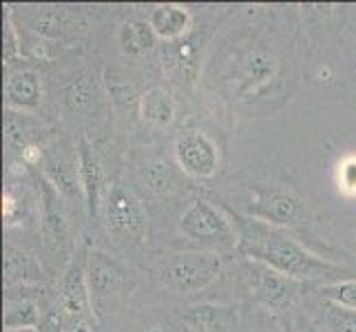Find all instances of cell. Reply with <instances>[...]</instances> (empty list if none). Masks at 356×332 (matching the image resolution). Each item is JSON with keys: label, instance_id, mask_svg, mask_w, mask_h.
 <instances>
[{"label": "cell", "instance_id": "obj_17", "mask_svg": "<svg viewBox=\"0 0 356 332\" xmlns=\"http://www.w3.org/2000/svg\"><path fill=\"white\" fill-rule=\"evenodd\" d=\"M138 175L146 189L155 195H162V198H168V195L177 193L181 187L177 171L170 166L166 159H157V157L146 159V162L140 164Z\"/></svg>", "mask_w": 356, "mask_h": 332}, {"label": "cell", "instance_id": "obj_5", "mask_svg": "<svg viewBox=\"0 0 356 332\" xmlns=\"http://www.w3.org/2000/svg\"><path fill=\"white\" fill-rule=\"evenodd\" d=\"M241 275H243L245 292H248L257 303H261L264 308L275 310V313L288 310L305 290L303 281L290 279L286 275L277 273V270L268 268L259 262H252V260H243Z\"/></svg>", "mask_w": 356, "mask_h": 332}, {"label": "cell", "instance_id": "obj_2", "mask_svg": "<svg viewBox=\"0 0 356 332\" xmlns=\"http://www.w3.org/2000/svg\"><path fill=\"white\" fill-rule=\"evenodd\" d=\"M102 215L108 237L115 242V246L124 253L142 248L149 232V219H146L144 204L129 187L115 182L104 191Z\"/></svg>", "mask_w": 356, "mask_h": 332}, {"label": "cell", "instance_id": "obj_13", "mask_svg": "<svg viewBox=\"0 0 356 332\" xmlns=\"http://www.w3.org/2000/svg\"><path fill=\"white\" fill-rule=\"evenodd\" d=\"M235 322L237 313L230 306L195 303L179 315L177 326L179 332H230Z\"/></svg>", "mask_w": 356, "mask_h": 332}, {"label": "cell", "instance_id": "obj_12", "mask_svg": "<svg viewBox=\"0 0 356 332\" xmlns=\"http://www.w3.org/2000/svg\"><path fill=\"white\" fill-rule=\"evenodd\" d=\"M279 73V60L264 49L248 54L235 76V93L237 95H257L261 93Z\"/></svg>", "mask_w": 356, "mask_h": 332}, {"label": "cell", "instance_id": "obj_32", "mask_svg": "<svg viewBox=\"0 0 356 332\" xmlns=\"http://www.w3.org/2000/svg\"><path fill=\"white\" fill-rule=\"evenodd\" d=\"M314 332H318V330H314Z\"/></svg>", "mask_w": 356, "mask_h": 332}, {"label": "cell", "instance_id": "obj_14", "mask_svg": "<svg viewBox=\"0 0 356 332\" xmlns=\"http://www.w3.org/2000/svg\"><path fill=\"white\" fill-rule=\"evenodd\" d=\"M42 100V84L40 76L33 69L11 71L5 82V104L9 111L18 113H31L40 106Z\"/></svg>", "mask_w": 356, "mask_h": 332}, {"label": "cell", "instance_id": "obj_8", "mask_svg": "<svg viewBox=\"0 0 356 332\" xmlns=\"http://www.w3.org/2000/svg\"><path fill=\"white\" fill-rule=\"evenodd\" d=\"M175 162L184 175L193 180H211L219 171V149L206 133L188 131L175 142Z\"/></svg>", "mask_w": 356, "mask_h": 332}, {"label": "cell", "instance_id": "obj_24", "mask_svg": "<svg viewBox=\"0 0 356 332\" xmlns=\"http://www.w3.org/2000/svg\"><path fill=\"white\" fill-rule=\"evenodd\" d=\"M22 56V45L18 38L16 24L11 20V9L7 7L5 11V22H3V63L11 65Z\"/></svg>", "mask_w": 356, "mask_h": 332}, {"label": "cell", "instance_id": "obj_10", "mask_svg": "<svg viewBox=\"0 0 356 332\" xmlns=\"http://www.w3.org/2000/svg\"><path fill=\"white\" fill-rule=\"evenodd\" d=\"M78 173H80V187H82V200L87 206L89 217H97L102 211V198H104V173H102V159L100 153L93 146L87 135H80L78 140Z\"/></svg>", "mask_w": 356, "mask_h": 332}, {"label": "cell", "instance_id": "obj_15", "mask_svg": "<svg viewBox=\"0 0 356 332\" xmlns=\"http://www.w3.org/2000/svg\"><path fill=\"white\" fill-rule=\"evenodd\" d=\"M191 11L181 5L175 3H164V5H155L149 14V24L155 31L157 38H162L166 42L179 40L184 33L191 29Z\"/></svg>", "mask_w": 356, "mask_h": 332}, {"label": "cell", "instance_id": "obj_9", "mask_svg": "<svg viewBox=\"0 0 356 332\" xmlns=\"http://www.w3.org/2000/svg\"><path fill=\"white\" fill-rule=\"evenodd\" d=\"M87 281L93 310H100L127 286V266L104 251L91 248L87 260Z\"/></svg>", "mask_w": 356, "mask_h": 332}, {"label": "cell", "instance_id": "obj_1", "mask_svg": "<svg viewBox=\"0 0 356 332\" xmlns=\"http://www.w3.org/2000/svg\"><path fill=\"white\" fill-rule=\"evenodd\" d=\"M237 253L297 281L350 279L348 270L310 253L284 228L270 226L248 215H237Z\"/></svg>", "mask_w": 356, "mask_h": 332}, {"label": "cell", "instance_id": "obj_19", "mask_svg": "<svg viewBox=\"0 0 356 332\" xmlns=\"http://www.w3.org/2000/svg\"><path fill=\"white\" fill-rule=\"evenodd\" d=\"M44 180L65 198H82L78 157H51L44 164Z\"/></svg>", "mask_w": 356, "mask_h": 332}, {"label": "cell", "instance_id": "obj_26", "mask_svg": "<svg viewBox=\"0 0 356 332\" xmlns=\"http://www.w3.org/2000/svg\"><path fill=\"white\" fill-rule=\"evenodd\" d=\"M104 82H106L108 93H111V97H113L115 102H120V104H129L131 102L133 87L124 78L115 76V73H104Z\"/></svg>", "mask_w": 356, "mask_h": 332}, {"label": "cell", "instance_id": "obj_25", "mask_svg": "<svg viewBox=\"0 0 356 332\" xmlns=\"http://www.w3.org/2000/svg\"><path fill=\"white\" fill-rule=\"evenodd\" d=\"M91 100V87L87 80H73L67 91H65V102L71 106V109H80L84 104H89Z\"/></svg>", "mask_w": 356, "mask_h": 332}, {"label": "cell", "instance_id": "obj_28", "mask_svg": "<svg viewBox=\"0 0 356 332\" xmlns=\"http://www.w3.org/2000/svg\"><path fill=\"white\" fill-rule=\"evenodd\" d=\"M341 184L346 191L356 193V157H350L341 166Z\"/></svg>", "mask_w": 356, "mask_h": 332}, {"label": "cell", "instance_id": "obj_11", "mask_svg": "<svg viewBox=\"0 0 356 332\" xmlns=\"http://www.w3.org/2000/svg\"><path fill=\"white\" fill-rule=\"evenodd\" d=\"M40 202H42V232L47 246L56 255H63L71 248L69 219L65 213L60 193L44 177L40 180Z\"/></svg>", "mask_w": 356, "mask_h": 332}, {"label": "cell", "instance_id": "obj_29", "mask_svg": "<svg viewBox=\"0 0 356 332\" xmlns=\"http://www.w3.org/2000/svg\"><path fill=\"white\" fill-rule=\"evenodd\" d=\"M22 159L27 164H33L35 159H40V151H38V146H31V144H27V146H22Z\"/></svg>", "mask_w": 356, "mask_h": 332}, {"label": "cell", "instance_id": "obj_20", "mask_svg": "<svg viewBox=\"0 0 356 332\" xmlns=\"http://www.w3.org/2000/svg\"><path fill=\"white\" fill-rule=\"evenodd\" d=\"M5 330H38L40 328V308L31 299H5L3 313Z\"/></svg>", "mask_w": 356, "mask_h": 332}, {"label": "cell", "instance_id": "obj_21", "mask_svg": "<svg viewBox=\"0 0 356 332\" xmlns=\"http://www.w3.org/2000/svg\"><path fill=\"white\" fill-rule=\"evenodd\" d=\"M155 31L151 29L149 22L144 20H131L124 22L118 31V42L122 47V52L127 56H140L146 54L155 45Z\"/></svg>", "mask_w": 356, "mask_h": 332}, {"label": "cell", "instance_id": "obj_30", "mask_svg": "<svg viewBox=\"0 0 356 332\" xmlns=\"http://www.w3.org/2000/svg\"><path fill=\"white\" fill-rule=\"evenodd\" d=\"M73 332H93L89 326H84V324H80V326H76V330H73Z\"/></svg>", "mask_w": 356, "mask_h": 332}, {"label": "cell", "instance_id": "obj_23", "mask_svg": "<svg viewBox=\"0 0 356 332\" xmlns=\"http://www.w3.org/2000/svg\"><path fill=\"white\" fill-rule=\"evenodd\" d=\"M321 330L323 332H356V313L327 301L321 308Z\"/></svg>", "mask_w": 356, "mask_h": 332}, {"label": "cell", "instance_id": "obj_22", "mask_svg": "<svg viewBox=\"0 0 356 332\" xmlns=\"http://www.w3.org/2000/svg\"><path fill=\"white\" fill-rule=\"evenodd\" d=\"M325 301L341 306L346 310H354L356 313V279H341V281H332V284H323L316 290Z\"/></svg>", "mask_w": 356, "mask_h": 332}, {"label": "cell", "instance_id": "obj_31", "mask_svg": "<svg viewBox=\"0 0 356 332\" xmlns=\"http://www.w3.org/2000/svg\"><path fill=\"white\" fill-rule=\"evenodd\" d=\"M5 332H35V330H5Z\"/></svg>", "mask_w": 356, "mask_h": 332}, {"label": "cell", "instance_id": "obj_3", "mask_svg": "<svg viewBox=\"0 0 356 332\" xmlns=\"http://www.w3.org/2000/svg\"><path fill=\"white\" fill-rule=\"evenodd\" d=\"M219 253H173L153 266V279L166 290L179 294L200 292L208 288L222 273Z\"/></svg>", "mask_w": 356, "mask_h": 332}, {"label": "cell", "instance_id": "obj_7", "mask_svg": "<svg viewBox=\"0 0 356 332\" xmlns=\"http://www.w3.org/2000/svg\"><path fill=\"white\" fill-rule=\"evenodd\" d=\"M89 246L80 244L63 270L60 277V303L67 315L71 317H91L93 303L89 294V281H87V260H89Z\"/></svg>", "mask_w": 356, "mask_h": 332}, {"label": "cell", "instance_id": "obj_4", "mask_svg": "<svg viewBox=\"0 0 356 332\" xmlns=\"http://www.w3.org/2000/svg\"><path fill=\"white\" fill-rule=\"evenodd\" d=\"M245 215L277 228H294L305 224L308 208H305L301 195L292 187L279 182H266L250 187V200L245 204Z\"/></svg>", "mask_w": 356, "mask_h": 332}, {"label": "cell", "instance_id": "obj_18", "mask_svg": "<svg viewBox=\"0 0 356 332\" xmlns=\"http://www.w3.org/2000/svg\"><path fill=\"white\" fill-rule=\"evenodd\" d=\"M44 273L35 257L24 253L16 246H5V284H35L42 281Z\"/></svg>", "mask_w": 356, "mask_h": 332}, {"label": "cell", "instance_id": "obj_6", "mask_svg": "<svg viewBox=\"0 0 356 332\" xmlns=\"http://www.w3.org/2000/svg\"><path fill=\"white\" fill-rule=\"evenodd\" d=\"M179 235L211 248H237V230L219 208L206 200H195L179 217Z\"/></svg>", "mask_w": 356, "mask_h": 332}, {"label": "cell", "instance_id": "obj_27", "mask_svg": "<svg viewBox=\"0 0 356 332\" xmlns=\"http://www.w3.org/2000/svg\"><path fill=\"white\" fill-rule=\"evenodd\" d=\"M3 217L5 226H16L20 221V200L11 189L3 193Z\"/></svg>", "mask_w": 356, "mask_h": 332}, {"label": "cell", "instance_id": "obj_16", "mask_svg": "<svg viewBox=\"0 0 356 332\" xmlns=\"http://www.w3.org/2000/svg\"><path fill=\"white\" fill-rule=\"evenodd\" d=\"M140 116L155 129H166L173 125L177 116V102L162 87H153L140 97Z\"/></svg>", "mask_w": 356, "mask_h": 332}]
</instances>
